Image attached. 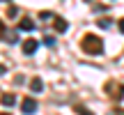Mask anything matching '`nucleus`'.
<instances>
[{"label":"nucleus","instance_id":"f257e3e1","mask_svg":"<svg viewBox=\"0 0 124 115\" xmlns=\"http://www.w3.org/2000/svg\"><path fill=\"white\" fill-rule=\"evenodd\" d=\"M80 46H83V51L87 55H101L103 53V41H101V37H97V35H85L83 39H80Z\"/></svg>","mask_w":124,"mask_h":115},{"label":"nucleus","instance_id":"f03ea898","mask_svg":"<svg viewBox=\"0 0 124 115\" xmlns=\"http://www.w3.org/2000/svg\"><path fill=\"white\" fill-rule=\"evenodd\" d=\"M103 92H106L113 101H120V99H124V85H122V83H115V81H110V83L103 85Z\"/></svg>","mask_w":124,"mask_h":115},{"label":"nucleus","instance_id":"7ed1b4c3","mask_svg":"<svg viewBox=\"0 0 124 115\" xmlns=\"http://www.w3.org/2000/svg\"><path fill=\"white\" fill-rule=\"evenodd\" d=\"M37 108H39V106H37V101H35L32 97H25V99L21 101V111H23V115H35Z\"/></svg>","mask_w":124,"mask_h":115},{"label":"nucleus","instance_id":"20e7f679","mask_svg":"<svg viewBox=\"0 0 124 115\" xmlns=\"http://www.w3.org/2000/svg\"><path fill=\"white\" fill-rule=\"evenodd\" d=\"M37 46H39V41H37V39H25V41H23V53H25V55H32L37 51Z\"/></svg>","mask_w":124,"mask_h":115},{"label":"nucleus","instance_id":"39448f33","mask_svg":"<svg viewBox=\"0 0 124 115\" xmlns=\"http://www.w3.org/2000/svg\"><path fill=\"white\" fill-rule=\"evenodd\" d=\"M67 28H69V23H67L62 16H53V30H58V32H67Z\"/></svg>","mask_w":124,"mask_h":115},{"label":"nucleus","instance_id":"423d86ee","mask_svg":"<svg viewBox=\"0 0 124 115\" xmlns=\"http://www.w3.org/2000/svg\"><path fill=\"white\" fill-rule=\"evenodd\" d=\"M18 30H25V32H30V30H35V21H32L30 16H25V18H21V21H18Z\"/></svg>","mask_w":124,"mask_h":115},{"label":"nucleus","instance_id":"0eeeda50","mask_svg":"<svg viewBox=\"0 0 124 115\" xmlns=\"http://www.w3.org/2000/svg\"><path fill=\"white\" fill-rule=\"evenodd\" d=\"M0 104H2V106H14V104H16V94L14 92H5L2 97H0Z\"/></svg>","mask_w":124,"mask_h":115},{"label":"nucleus","instance_id":"6e6552de","mask_svg":"<svg viewBox=\"0 0 124 115\" xmlns=\"http://www.w3.org/2000/svg\"><path fill=\"white\" fill-rule=\"evenodd\" d=\"M30 90L32 92H41V90H44V81L41 78H32L30 81Z\"/></svg>","mask_w":124,"mask_h":115},{"label":"nucleus","instance_id":"1a4fd4ad","mask_svg":"<svg viewBox=\"0 0 124 115\" xmlns=\"http://www.w3.org/2000/svg\"><path fill=\"white\" fill-rule=\"evenodd\" d=\"M74 111H76V113H80V115H94L92 111H87V108H85V106H80V104H76V106H74Z\"/></svg>","mask_w":124,"mask_h":115},{"label":"nucleus","instance_id":"9d476101","mask_svg":"<svg viewBox=\"0 0 124 115\" xmlns=\"http://www.w3.org/2000/svg\"><path fill=\"white\" fill-rule=\"evenodd\" d=\"M97 25H99V28H110V25H113V21L106 16V18H99V21H97Z\"/></svg>","mask_w":124,"mask_h":115},{"label":"nucleus","instance_id":"9b49d317","mask_svg":"<svg viewBox=\"0 0 124 115\" xmlns=\"http://www.w3.org/2000/svg\"><path fill=\"white\" fill-rule=\"evenodd\" d=\"M5 37H7V41H9V44H16V41H18V35H16V32H9V35L5 32Z\"/></svg>","mask_w":124,"mask_h":115},{"label":"nucleus","instance_id":"f8f14e48","mask_svg":"<svg viewBox=\"0 0 124 115\" xmlns=\"http://www.w3.org/2000/svg\"><path fill=\"white\" fill-rule=\"evenodd\" d=\"M7 16H9V18L18 16V9H16V7H9V9H7Z\"/></svg>","mask_w":124,"mask_h":115},{"label":"nucleus","instance_id":"ddd939ff","mask_svg":"<svg viewBox=\"0 0 124 115\" xmlns=\"http://www.w3.org/2000/svg\"><path fill=\"white\" fill-rule=\"evenodd\" d=\"M44 41H46L48 46H55V37H51V35H46V37H44Z\"/></svg>","mask_w":124,"mask_h":115},{"label":"nucleus","instance_id":"4468645a","mask_svg":"<svg viewBox=\"0 0 124 115\" xmlns=\"http://www.w3.org/2000/svg\"><path fill=\"white\" fill-rule=\"evenodd\" d=\"M39 16H41V18H44V21H48V18H53V16H55V14H48V12H41V14H39Z\"/></svg>","mask_w":124,"mask_h":115},{"label":"nucleus","instance_id":"2eb2a0df","mask_svg":"<svg viewBox=\"0 0 124 115\" xmlns=\"http://www.w3.org/2000/svg\"><path fill=\"white\" fill-rule=\"evenodd\" d=\"M5 32H7V28H5V23L0 21V39H2V37H5Z\"/></svg>","mask_w":124,"mask_h":115},{"label":"nucleus","instance_id":"dca6fc26","mask_svg":"<svg viewBox=\"0 0 124 115\" xmlns=\"http://www.w3.org/2000/svg\"><path fill=\"white\" fill-rule=\"evenodd\" d=\"M117 25H120V32L124 35V18H120V23H117Z\"/></svg>","mask_w":124,"mask_h":115},{"label":"nucleus","instance_id":"f3484780","mask_svg":"<svg viewBox=\"0 0 124 115\" xmlns=\"http://www.w3.org/2000/svg\"><path fill=\"white\" fill-rule=\"evenodd\" d=\"M2 74H7V67H5V65H0V76H2Z\"/></svg>","mask_w":124,"mask_h":115},{"label":"nucleus","instance_id":"a211bd4d","mask_svg":"<svg viewBox=\"0 0 124 115\" xmlns=\"http://www.w3.org/2000/svg\"><path fill=\"white\" fill-rule=\"evenodd\" d=\"M115 115H124V111L122 108H115Z\"/></svg>","mask_w":124,"mask_h":115},{"label":"nucleus","instance_id":"6ab92c4d","mask_svg":"<svg viewBox=\"0 0 124 115\" xmlns=\"http://www.w3.org/2000/svg\"><path fill=\"white\" fill-rule=\"evenodd\" d=\"M0 2H9V0H0Z\"/></svg>","mask_w":124,"mask_h":115},{"label":"nucleus","instance_id":"aec40b11","mask_svg":"<svg viewBox=\"0 0 124 115\" xmlns=\"http://www.w3.org/2000/svg\"><path fill=\"white\" fill-rule=\"evenodd\" d=\"M0 115H9V113H0Z\"/></svg>","mask_w":124,"mask_h":115},{"label":"nucleus","instance_id":"412c9836","mask_svg":"<svg viewBox=\"0 0 124 115\" xmlns=\"http://www.w3.org/2000/svg\"><path fill=\"white\" fill-rule=\"evenodd\" d=\"M85 2H92V0H85Z\"/></svg>","mask_w":124,"mask_h":115}]
</instances>
